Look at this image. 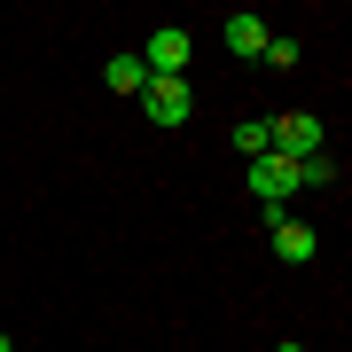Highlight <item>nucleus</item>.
Returning a JSON list of instances; mask_svg holds the SVG:
<instances>
[{
	"instance_id": "obj_4",
	"label": "nucleus",
	"mask_w": 352,
	"mask_h": 352,
	"mask_svg": "<svg viewBox=\"0 0 352 352\" xmlns=\"http://www.w3.org/2000/svg\"><path fill=\"white\" fill-rule=\"evenodd\" d=\"M188 47H196V39L180 32V24H157V32H149V55H141V71H149V78H188Z\"/></svg>"
},
{
	"instance_id": "obj_5",
	"label": "nucleus",
	"mask_w": 352,
	"mask_h": 352,
	"mask_svg": "<svg viewBox=\"0 0 352 352\" xmlns=\"http://www.w3.org/2000/svg\"><path fill=\"white\" fill-rule=\"evenodd\" d=\"M266 39H274V32H266V16H258V8H235V16H227V47H235V55H251V63H258Z\"/></svg>"
},
{
	"instance_id": "obj_6",
	"label": "nucleus",
	"mask_w": 352,
	"mask_h": 352,
	"mask_svg": "<svg viewBox=\"0 0 352 352\" xmlns=\"http://www.w3.org/2000/svg\"><path fill=\"white\" fill-rule=\"evenodd\" d=\"M274 258H282V266H314V258H321L314 227H298V219H274Z\"/></svg>"
},
{
	"instance_id": "obj_9",
	"label": "nucleus",
	"mask_w": 352,
	"mask_h": 352,
	"mask_svg": "<svg viewBox=\"0 0 352 352\" xmlns=\"http://www.w3.org/2000/svg\"><path fill=\"white\" fill-rule=\"evenodd\" d=\"M258 63H274V71H289V63H298V39H266V55H258Z\"/></svg>"
},
{
	"instance_id": "obj_1",
	"label": "nucleus",
	"mask_w": 352,
	"mask_h": 352,
	"mask_svg": "<svg viewBox=\"0 0 352 352\" xmlns=\"http://www.w3.org/2000/svg\"><path fill=\"white\" fill-rule=\"evenodd\" d=\"M321 141H329V126H321L314 110H289V118H266V149H274V157H289V164L321 157Z\"/></svg>"
},
{
	"instance_id": "obj_2",
	"label": "nucleus",
	"mask_w": 352,
	"mask_h": 352,
	"mask_svg": "<svg viewBox=\"0 0 352 352\" xmlns=\"http://www.w3.org/2000/svg\"><path fill=\"white\" fill-rule=\"evenodd\" d=\"M251 196L266 204V227H274V219H282V204L298 196V164H289V157H274V149H266V157H251Z\"/></svg>"
},
{
	"instance_id": "obj_7",
	"label": "nucleus",
	"mask_w": 352,
	"mask_h": 352,
	"mask_svg": "<svg viewBox=\"0 0 352 352\" xmlns=\"http://www.w3.org/2000/svg\"><path fill=\"white\" fill-rule=\"evenodd\" d=\"M102 87H110V94H133V102H141V87H149L141 55H110V63H102Z\"/></svg>"
},
{
	"instance_id": "obj_8",
	"label": "nucleus",
	"mask_w": 352,
	"mask_h": 352,
	"mask_svg": "<svg viewBox=\"0 0 352 352\" xmlns=\"http://www.w3.org/2000/svg\"><path fill=\"white\" fill-rule=\"evenodd\" d=\"M235 149L243 157H266V118H243V126H235Z\"/></svg>"
},
{
	"instance_id": "obj_11",
	"label": "nucleus",
	"mask_w": 352,
	"mask_h": 352,
	"mask_svg": "<svg viewBox=\"0 0 352 352\" xmlns=\"http://www.w3.org/2000/svg\"><path fill=\"white\" fill-rule=\"evenodd\" d=\"M0 352H16V337H8V329H0Z\"/></svg>"
},
{
	"instance_id": "obj_10",
	"label": "nucleus",
	"mask_w": 352,
	"mask_h": 352,
	"mask_svg": "<svg viewBox=\"0 0 352 352\" xmlns=\"http://www.w3.org/2000/svg\"><path fill=\"white\" fill-rule=\"evenodd\" d=\"M274 352H305V344H298V337H282V344H274Z\"/></svg>"
},
{
	"instance_id": "obj_3",
	"label": "nucleus",
	"mask_w": 352,
	"mask_h": 352,
	"mask_svg": "<svg viewBox=\"0 0 352 352\" xmlns=\"http://www.w3.org/2000/svg\"><path fill=\"white\" fill-rule=\"evenodd\" d=\"M141 110H149V126L173 133V126L196 118V87H188V78H149V87H141Z\"/></svg>"
}]
</instances>
